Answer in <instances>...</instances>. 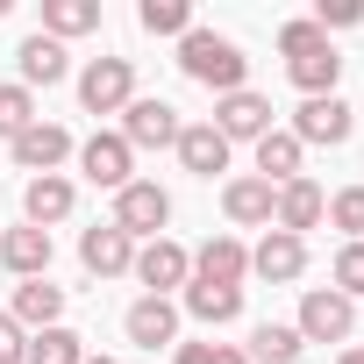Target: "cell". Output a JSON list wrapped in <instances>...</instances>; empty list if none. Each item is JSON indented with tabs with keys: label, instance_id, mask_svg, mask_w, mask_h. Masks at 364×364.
<instances>
[{
	"label": "cell",
	"instance_id": "obj_4",
	"mask_svg": "<svg viewBox=\"0 0 364 364\" xmlns=\"http://www.w3.org/2000/svg\"><path fill=\"white\" fill-rule=\"evenodd\" d=\"M293 328H300V343H350V328H357V300H343L336 286H307Z\"/></svg>",
	"mask_w": 364,
	"mask_h": 364
},
{
	"label": "cell",
	"instance_id": "obj_13",
	"mask_svg": "<svg viewBox=\"0 0 364 364\" xmlns=\"http://www.w3.org/2000/svg\"><path fill=\"white\" fill-rule=\"evenodd\" d=\"M193 279H200V286H236V293H243V279H250V250H243L236 236H208V243L193 250Z\"/></svg>",
	"mask_w": 364,
	"mask_h": 364
},
{
	"label": "cell",
	"instance_id": "obj_16",
	"mask_svg": "<svg viewBox=\"0 0 364 364\" xmlns=\"http://www.w3.org/2000/svg\"><path fill=\"white\" fill-rule=\"evenodd\" d=\"M79 264H86L93 279H122V272L136 264V243H129L114 222H100V229H86V236H79Z\"/></svg>",
	"mask_w": 364,
	"mask_h": 364
},
{
	"label": "cell",
	"instance_id": "obj_5",
	"mask_svg": "<svg viewBox=\"0 0 364 364\" xmlns=\"http://www.w3.org/2000/svg\"><path fill=\"white\" fill-rule=\"evenodd\" d=\"M129 100H136V65L129 58H93L79 72V107L86 114H122Z\"/></svg>",
	"mask_w": 364,
	"mask_h": 364
},
{
	"label": "cell",
	"instance_id": "obj_14",
	"mask_svg": "<svg viewBox=\"0 0 364 364\" xmlns=\"http://www.w3.org/2000/svg\"><path fill=\"white\" fill-rule=\"evenodd\" d=\"M250 272L272 279V286H293L307 272V236H286V229H264V243L250 250Z\"/></svg>",
	"mask_w": 364,
	"mask_h": 364
},
{
	"label": "cell",
	"instance_id": "obj_12",
	"mask_svg": "<svg viewBox=\"0 0 364 364\" xmlns=\"http://www.w3.org/2000/svg\"><path fill=\"white\" fill-rule=\"evenodd\" d=\"M72 208H79V186L65 171H43V178H29V193H22V215H29V229H58V222H72Z\"/></svg>",
	"mask_w": 364,
	"mask_h": 364
},
{
	"label": "cell",
	"instance_id": "obj_34",
	"mask_svg": "<svg viewBox=\"0 0 364 364\" xmlns=\"http://www.w3.org/2000/svg\"><path fill=\"white\" fill-rule=\"evenodd\" d=\"M22 350H29V328L15 314H0V364H22Z\"/></svg>",
	"mask_w": 364,
	"mask_h": 364
},
{
	"label": "cell",
	"instance_id": "obj_8",
	"mask_svg": "<svg viewBox=\"0 0 364 364\" xmlns=\"http://www.w3.org/2000/svg\"><path fill=\"white\" fill-rule=\"evenodd\" d=\"M129 272H136V279H143L157 300H164L171 286L186 293V279H193V250H178L171 236H157V243H136V264H129Z\"/></svg>",
	"mask_w": 364,
	"mask_h": 364
},
{
	"label": "cell",
	"instance_id": "obj_35",
	"mask_svg": "<svg viewBox=\"0 0 364 364\" xmlns=\"http://www.w3.org/2000/svg\"><path fill=\"white\" fill-rule=\"evenodd\" d=\"M336 364H364V350H343V357H336Z\"/></svg>",
	"mask_w": 364,
	"mask_h": 364
},
{
	"label": "cell",
	"instance_id": "obj_33",
	"mask_svg": "<svg viewBox=\"0 0 364 364\" xmlns=\"http://www.w3.org/2000/svg\"><path fill=\"white\" fill-rule=\"evenodd\" d=\"M178 364H250L243 343H178Z\"/></svg>",
	"mask_w": 364,
	"mask_h": 364
},
{
	"label": "cell",
	"instance_id": "obj_22",
	"mask_svg": "<svg viewBox=\"0 0 364 364\" xmlns=\"http://www.w3.org/2000/svg\"><path fill=\"white\" fill-rule=\"evenodd\" d=\"M8 314H15L29 336H36V328H58V321H65V286H50V279H22Z\"/></svg>",
	"mask_w": 364,
	"mask_h": 364
},
{
	"label": "cell",
	"instance_id": "obj_26",
	"mask_svg": "<svg viewBox=\"0 0 364 364\" xmlns=\"http://www.w3.org/2000/svg\"><path fill=\"white\" fill-rule=\"evenodd\" d=\"M22 364H86V336L79 328H36L29 336V350H22Z\"/></svg>",
	"mask_w": 364,
	"mask_h": 364
},
{
	"label": "cell",
	"instance_id": "obj_3",
	"mask_svg": "<svg viewBox=\"0 0 364 364\" xmlns=\"http://www.w3.org/2000/svg\"><path fill=\"white\" fill-rule=\"evenodd\" d=\"M164 222H171V193L157 186V178H129V186L114 193V229L129 243H157Z\"/></svg>",
	"mask_w": 364,
	"mask_h": 364
},
{
	"label": "cell",
	"instance_id": "obj_2",
	"mask_svg": "<svg viewBox=\"0 0 364 364\" xmlns=\"http://www.w3.org/2000/svg\"><path fill=\"white\" fill-rule=\"evenodd\" d=\"M279 50H286V79H293L307 100L336 93V79H343V58H336V43H328L314 22H286V29H279Z\"/></svg>",
	"mask_w": 364,
	"mask_h": 364
},
{
	"label": "cell",
	"instance_id": "obj_31",
	"mask_svg": "<svg viewBox=\"0 0 364 364\" xmlns=\"http://www.w3.org/2000/svg\"><path fill=\"white\" fill-rule=\"evenodd\" d=\"M328 286H336L343 300H357V293H364V243H343V250H336V264H328Z\"/></svg>",
	"mask_w": 364,
	"mask_h": 364
},
{
	"label": "cell",
	"instance_id": "obj_10",
	"mask_svg": "<svg viewBox=\"0 0 364 364\" xmlns=\"http://www.w3.org/2000/svg\"><path fill=\"white\" fill-rule=\"evenodd\" d=\"M178 107L171 100H129L122 107V143L129 150H164V143H178Z\"/></svg>",
	"mask_w": 364,
	"mask_h": 364
},
{
	"label": "cell",
	"instance_id": "obj_21",
	"mask_svg": "<svg viewBox=\"0 0 364 364\" xmlns=\"http://www.w3.org/2000/svg\"><path fill=\"white\" fill-rule=\"evenodd\" d=\"M0 264H8L15 279H50V229H8L0 236Z\"/></svg>",
	"mask_w": 364,
	"mask_h": 364
},
{
	"label": "cell",
	"instance_id": "obj_1",
	"mask_svg": "<svg viewBox=\"0 0 364 364\" xmlns=\"http://www.w3.org/2000/svg\"><path fill=\"white\" fill-rule=\"evenodd\" d=\"M178 72L222 100V93H243L250 58H243V43H236V36H215V29H200V22H193L186 36H178Z\"/></svg>",
	"mask_w": 364,
	"mask_h": 364
},
{
	"label": "cell",
	"instance_id": "obj_15",
	"mask_svg": "<svg viewBox=\"0 0 364 364\" xmlns=\"http://www.w3.org/2000/svg\"><path fill=\"white\" fill-rule=\"evenodd\" d=\"M72 150H79V143H72V129H58V122H36V129H22V136H15V164H22V171H36V178H43V171H58Z\"/></svg>",
	"mask_w": 364,
	"mask_h": 364
},
{
	"label": "cell",
	"instance_id": "obj_24",
	"mask_svg": "<svg viewBox=\"0 0 364 364\" xmlns=\"http://www.w3.org/2000/svg\"><path fill=\"white\" fill-rule=\"evenodd\" d=\"M300 350H307V343H300V328H293V321H257V328H250V343H243V357H250V364H293Z\"/></svg>",
	"mask_w": 364,
	"mask_h": 364
},
{
	"label": "cell",
	"instance_id": "obj_6",
	"mask_svg": "<svg viewBox=\"0 0 364 364\" xmlns=\"http://www.w3.org/2000/svg\"><path fill=\"white\" fill-rule=\"evenodd\" d=\"M215 129H222L229 150H236V143H264V136H272V100L250 93V86H243V93H222V100H215Z\"/></svg>",
	"mask_w": 364,
	"mask_h": 364
},
{
	"label": "cell",
	"instance_id": "obj_17",
	"mask_svg": "<svg viewBox=\"0 0 364 364\" xmlns=\"http://www.w3.org/2000/svg\"><path fill=\"white\" fill-rule=\"evenodd\" d=\"M171 150H178V164H186L193 178H215V171H229V143H222V129H215V122H186Z\"/></svg>",
	"mask_w": 364,
	"mask_h": 364
},
{
	"label": "cell",
	"instance_id": "obj_36",
	"mask_svg": "<svg viewBox=\"0 0 364 364\" xmlns=\"http://www.w3.org/2000/svg\"><path fill=\"white\" fill-rule=\"evenodd\" d=\"M86 364H114V357H86Z\"/></svg>",
	"mask_w": 364,
	"mask_h": 364
},
{
	"label": "cell",
	"instance_id": "obj_23",
	"mask_svg": "<svg viewBox=\"0 0 364 364\" xmlns=\"http://www.w3.org/2000/svg\"><path fill=\"white\" fill-rule=\"evenodd\" d=\"M300 136L293 129H272L264 143H257V178H264V186H293V178H300Z\"/></svg>",
	"mask_w": 364,
	"mask_h": 364
},
{
	"label": "cell",
	"instance_id": "obj_18",
	"mask_svg": "<svg viewBox=\"0 0 364 364\" xmlns=\"http://www.w3.org/2000/svg\"><path fill=\"white\" fill-rule=\"evenodd\" d=\"M272 193H279V186H264L257 171H243V178L222 186V215H229L236 229H272Z\"/></svg>",
	"mask_w": 364,
	"mask_h": 364
},
{
	"label": "cell",
	"instance_id": "obj_32",
	"mask_svg": "<svg viewBox=\"0 0 364 364\" xmlns=\"http://www.w3.org/2000/svg\"><path fill=\"white\" fill-rule=\"evenodd\" d=\"M307 22H314L321 36H328V29H357V22H364V0H314Z\"/></svg>",
	"mask_w": 364,
	"mask_h": 364
},
{
	"label": "cell",
	"instance_id": "obj_9",
	"mask_svg": "<svg viewBox=\"0 0 364 364\" xmlns=\"http://www.w3.org/2000/svg\"><path fill=\"white\" fill-rule=\"evenodd\" d=\"M79 171L93 178V186H107V193H122L129 178H136V150L122 143V129H114V136L100 129V136H86V143H79Z\"/></svg>",
	"mask_w": 364,
	"mask_h": 364
},
{
	"label": "cell",
	"instance_id": "obj_7",
	"mask_svg": "<svg viewBox=\"0 0 364 364\" xmlns=\"http://www.w3.org/2000/svg\"><path fill=\"white\" fill-rule=\"evenodd\" d=\"M350 129H357V114H350V100L343 93H321V100H300L293 107V136H300V150L307 143H350Z\"/></svg>",
	"mask_w": 364,
	"mask_h": 364
},
{
	"label": "cell",
	"instance_id": "obj_28",
	"mask_svg": "<svg viewBox=\"0 0 364 364\" xmlns=\"http://www.w3.org/2000/svg\"><path fill=\"white\" fill-rule=\"evenodd\" d=\"M136 22H143L150 36H186V29H193V0H143Z\"/></svg>",
	"mask_w": 364,
	"mask_h": 364
},
{
	"label": "cell",
	"instance_id": "obj_25",
	"mask_svg": "<svg viewBox=\"0 0 364 364\" xmlns=\"http://www.w3.org/2000/svg\"><path fill=\"white\" fill-rule=\"evenodd\" d=\"M186 314L208 321V328H222V321L243 314V293H236V286H200V279H186Z\"/></svg>",
	"mask_w": 364,
	"mask_h": 364
},
{
	"label": "cell",
	"instance_id": "obj_11",
	"mask_svg": "<svg viewBox=\"0 0 364 364\" xmlns=\"http://www.w3.org/2000/svg\"><path fill=\"white\" fill-rule=\"evenodd\" d=\"M321 215H328V193L314 186L307 171L293 178V186H279V193H272V229H286V236H307Z\"/></svg>",
	"mask_w": 364,
	"mask_h": 364
},
{
	"label": "cell",
	"instance_id": "obj_30",
	"mask_svg": "<svg viewBox=\"0 0 364 364\" xmlns=\"http://www.w3.org/2000/svg\"><path fill=\"white\" fill-rule=\"evenodd\" d=\"M328 229H343L350 243H364V186H343V193H328V215H321Z\"/></svg>",
	"mask_w": 364,
	"mask_h": 364
},
{
	"label": "cell",
	"instance_id": "obj_29",
	"mask_svg": "<svg viewBox=\"0 0 364 364\" xmlns=\"http://www.w3.org/2000/svg\"><path fill=\"white\" fill-rule=\"evenodd\" d=\"M36 122H43V114H36V93H29L22 79H15V86H0V136L15 143V136H22V129H36Z\"/></svg>",
	"mask_w": 364,
	"mask_h": 364
},
{
	"label": "cell",
	"instance_id": "obj_19",
	"mask_svg": "<svg viewBox=\"0 0 364 364\" xmlns=\"http://www.w3.org/2000/svg\"><path fill=\"white\" fill-rule=\"evenodd\" d=\"M15 65H22V86L36 93V86H58V79H72V58H65V43L58 36H22V50H15Z\"/></svg>",
	"mask_w": 364,
	"mask_h": 364
},
{
	"label": "cell",
	"instance_id": "obj_20",
	"mask_svg": "<svg viewBox=\"0 0 364 364\" xmlns=\"http://www.w3.org/2000/svg\"><path fill=\"white\" fill-rule=\"evenodd\" d=\"M122 328H129V343H136V350L178 343V307H171V300H157V293H143V300L122 314Z\"/></svg>",
	"mask_w": 364,
	"mask_h": 364
},
{
	"label": "cell",
	"instance_id": "obj_27",
	"mask_svg": "<svg viewBox=\"0 0 364 364\" xmlns=\"http://www.w3.org/2000/svg\"><path fill=\"white\" fill-rule=\"evenodd\" d=\"M86 29H100V0H43V36L72 43Z\"/></svg>",
	"mask_w": 364,
	"mask_h": 364
}]
</instances>
